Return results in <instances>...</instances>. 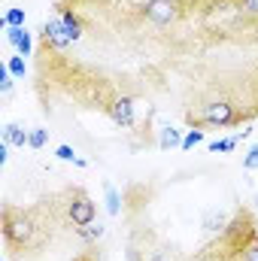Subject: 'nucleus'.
<instances>
[{"mask_svg":"<svg viewBox=\"0 0 258 261\" xmlns=\"http://www.w3.org/2000/svg\"><path fill=\"white\" fill-rule=\"evenodd\" d=\"M3 240H6L9 252H34L49 237H46V228L37 222L34 213H24V210L6 203L3 206Z\"/></svg>","mask_w":258,"mask_h":261,"instance_id":"1","label":"nucleus"},{"mask_svg":"<svg viewBox=\"0 0 258 261\" xmlns=\"http://www.w3.org/2000/svg\"><path fill=\"white\" fill-rule=\"evenodd\" d=\"M243 119H249V116H243L237 103H231V100H210V103L200 107L197 119H192V122L194 128H203V125L207 128H234Z\"/></svg>","mask_w":258,"mask_h":261,"instance_id":"2","label":"nucleus"},{"mask_svg":"<svg viewBox=\"0 0 258 261\" xmlns=\"http://www.w3.org/2000/svg\"><path fill=\"white\" fill-rule=\"evenodd\" d=\"M64 213H67V222L73 225V228H82V225H88V222H94V216H97V203L91 200V195L85 192V189H70L67 192V203H64Z\"/></svg>","mask_w":258,"mask_h":261,"instance_id":"3","label":"nucleus"},{"mask_svg":"<svg viewBox=\"0 0 258 261\" xmlns=\"http://www.w3.org/2000/svg\"><path fill=\"white\" fill-rule=\"evenodd\" d=\"M140 12H143L152 24L164 28V24H173V21L183 15V0H146V3L140 6Z\"/></svg>","mask_w":258,"mask_h":261,"instance_id":"4","label":"nucleus"},{"mask_svg":"<svg viewBox=\"0 0 258 261\" xmlns=\"http://www.w3.org/2000/svg\"><path fill=\"white\" fill-rule=\"evenodd\" d=\"M104 110L110 113V119H113L119 128H131V125H134V113H137L134 97H116V100H110Z\"/></svg>","mask_w":258,"mask_h":261,"instance_id":"5","label":"nucleus"},{"mask_svg":"<svg viewBox=\"0 0 258 261\" xmlns=\"http://www.w3.org/2000/svg\"><path fill=\"white\" fill-rule=\"evenodd\" d=\"M43 43H46V49H70L73 46V40L67 37V31L58 15L43 24Z\"/></svg>","mask_w":258,"mask_h":261,"instance_id":"6","label":"nucleus"},{"mask_svg":"<svg viewBox=\"0 0 258 261\" xmlns=\"http://www.w3.org/2000/svg\"><path fill=\"white\" fill-rule=\"evenodd\" d=\"M0 134H3V143H9V146H15V149H24V146L31 143V130H24L18 122H6Z\"/></svg>","mask_w":258,"mask_h":261,"instance_id":"7","label":"nucleus"},{"mask_svg":"<svg viewBox=\"0 0 258 261\" xmlns=\"http://www.w3.org/2000/svg\"><path fill=\"white\" fill-rule=\"evenodd\" d=\"M58 18H61V24H64L67 37H70L73 43H79V40H82V34H85V28H82V18H79L73 9H58Z\"/></svg>","mask_w":258,"mask_h":261,"instance_id":"8","label":"nucleus"},{"mask_svg":"<svg viewBox=\"0 0 258 261\" xmlns=\"http://www.w3.org/2000/svg\"><path fill=\"white\" fill-rule=\"evenodd\" d=\"M228 222H231V219H228V213H222V210H207L200 225H203V231H207V234H222V231L228 228Z\"/></svg>","mask_w":258,"mask_h":261,"instance_id":"9","label":"nucleus"},{"mask_svg":"<svg viewBox=\"0 0 258 261\" xmlns=\"http://www.w3.org/2000/svg\"><path fill=\"white\" fill-rule=\"evenodd\" d=\"M76 231V237L85 243V246H97V240L107 234V228L100 225V222H88V225H82V228H73Z\"/></svg>","mask_w":258,"mask_h":261,"instance_id":"10","label":"nucleus"},{"mask_svg":"<svg viewBox=\"0 0 258 261\" xmlns=\"http://www.w3.org/2000/svg\"><path fill=\"white\" fill-rule=\"evenodd\" d=\"M104 195H107V213L110 216H119L122 213V195L113 182H104Z\"/></svg>","mask_w":258,"mask_h":261,"instance_id":"11","label":"nucleus"},{"mask_svg":"<svg viewBox=\"0 0 258 261\" xmlns=\"http://www.w3.org/2000/svg\"><path fill=\"white\" fill-rule=\"evenodd\" d=\"M183 130H176V128H161V137H158V146L161 149H170V146H183Z\"/></svg>","mask_w":258,"mask_h":261,"instance_id":"12","label":"nucleus"},{"mask_svg":"<svg viewBox=\"0 0 258 261\" xmlns=\"http://www.w3.org/2000/svg\"><path fill=\"white\" fill-rule=\"evenodd\" d=\"M55 155H58L61 161H73L76 167H88V161H85V158H79V155L73 152V146H67V143H61V146L55 149Z\"/></svg>","mask_w":258,"mask_h":261,"instance_id":"13","label":"nucleus"},{"mask_svg":"<svg viewBox=\"0 0 258 261\" xmlns=\"http://www.w3.org/2000/svg\"><path fill=\"white\" fill-rule=\"evenodd\" d=\"M237 143H240L237 134H234V137H222V140H213V143H210V152H234Z\"/></svg>","mask_w":258,"mask_h":261,"instance_id":"14","label":"nucleus"},{"mask_svg":"<svg viewBox=\"0 0 258 261\" xmlns=\"http://www.w3.org/2000/svg\"><path fill=\"white\" fill-rule=\"evenodd\" d=\"M0 24L3 28H24V9H9Z\"/></svg>","mask_w":258,"mask_h":261,"instance_id":"15","label":"nucleus"},{"mask_svg":"<svg viewBox=\"0 0 258 261\" xmlns=\"http://www.w3.org/2000/svg\"><path fill=\"white\" fill-rule=\"evenodd\" d=\"M197 143H203V130L192 128V130H186V137H183V146H179V149H186V152H189V149H194Z\"/></svg>","mask_w":258,"mask_h":261,"instance_id":"16","label":"nucleus"},{"mask_svg":"<svg viewBox=\"0 0 258 261\" xmlns=\"http://www.w3.org/2000/svg\"><path fill=\"white\" fill-rule=\"evenodd\" d=\"M46 143H49V130L46 128H31V143H28L31 149H43Z\"/></svg>","mask_w":258,"mask_h":261,"instance_id":"17","label":"nucleus"},{"mask_svg":"<svg viewBox=\"0 0 258 261\" xmlns=\"http://www.w3.org/2000/svg\"><path fill=\"white\" fill-rule=\"evenodd\" d=\"M6 67H9V73H12L15 79H24V70H28V67H24V58H21V55H12V58L6 61Z\"/></svg>","mask_w":258,"mask_h":261,"instance_id":"18","label":"nucleus"},{"mask_svg":"<svg viewBox=\"0 0 258 261\" xmlns=\"http://www.w3.org/2000/svg\"><path fill=\"white\" fill-rule=\"evenodd\" d=\"M12 79H15V76L9 73V67L3 64V67H0V91H3V97H9V94H12Z\"/></svg>","mask_w":258,"mask_h":261,"instance_id":"19","label":"nucleus"},{"mask_svg":"<svg viewBox=\"0 0 258 261\" xmlns=\"http://www.w3.org/2000/svg\"><path fill=\"white\" fill-rule=\"evenodd\" d=\"M243 170H258V143H252L249 152L243 155Z\"/></svg>","mask_w":258,"mask_h":261,"instance_id":"20","label":"nucleus"},{"mask_svg":"<svg viewBox=\"0 0 258 261\" xmlns=\"http://www.w3.org/2000/svg\"><path fill=\"white\" fill-rule=\"evenodd\" d=\"M3 31H6V43H9L12 49H18V43H21V37H24L28 28H3Z\"/></svg>","mask_w":258,"mask_h":261,"instance_id":"21","label":"nucleus"},{"mask_svg":"<svg viewBox=\"0 0 258 261\" xmlns=\"http://www.w3.org/2000/svg\"><path fill=\"white\" fill-rule=\"evenodd\" d=\"M31 52H34V37L24 31V37H21V43H18V49H15V55H21V58H31Z\"/></svg>","mask_w":258,"mask_h":261,"instance_id":"22","label":"nucleus"},{"mask_svg":"<svg viewBox=\"0 0 258 261\" xmlns=\"http://www.w3.org/2000/svg\"><path fill=\"white\" fill-rule=\"evenodd\" d=\"M243 15H249V18H258V0H240V6H237Z\"/></svg>","mask_w":258,"mask_h":261,"instance_id":"23","label":"nucleus"},{"mask_svg":"<svg viewBox=\"0 0 258 261\" xmlns=\"http://www.w3.org/2000/svg\"><path fill=\"white\" fill-rule=\"evenodd\" d=\"M243 261H258V237L246 246V252H243Z\"/></svg>","mask_w":258,"mask_h":261,"instance_id":"24","label":"nucleus"}]
</instances>
